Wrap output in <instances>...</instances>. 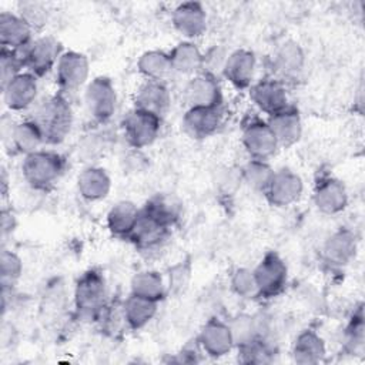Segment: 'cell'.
<instances>
[{"mask_svg":"<svg viewBox=\"0 0 365 365\" xmlns=\"http://www.w3.org/2000/svg\"><path fill=\"white\" fill-rule=\"evenodd\" d=\"M304 191L302 178L289 168H281L267 187L264 195L272 207H288L299 200Z\"/></svg>","mask_w":365,"mask_h":365,"instance_id":"obj_11","label":"cell"},{"mask_svg":"<svg viewBox=\"0 0 365 365\" xmlns=\"http://www.w3.org/2000/svg\"><path fill=\"white\" fill-rule=\"evenodd\" d=\"M234 346H241L251 342L255 338H259V328H258V317L240 314L228 322Z\"/></svg>","mask_w":365,"mask_h":365,"instance_id":"obj_34","label":"cell"},{"mask_svg":"<svg viewBox=\"0 0 365 365\" xmlns=\"http://www.w3.org/2000/svg\"><path fill=\"white\" fill-rule=\"evenodd\" d=\"M84 101L88 114L97 123L108 121L117 106V93L113 81L106 76L93 78L84 91Z\"/></svg>","mask_w":365,"mask_h":365,"instance_id":"obj_8","label":"cell"},{"mask_svg":"<svg viewBox=\"0 0 365 365\" xmlns=\"http://www.w3.org/2000/svg\"><path fill=\"white\" fill-rule=\"evenodd\" d=\"M88 58L78 51L61 53L56 66V83L61 94L80 90L88 80Z\"/></svg>","mask_w":365,"mask_h":365,"instance_id":"obj_9","label":"cell"},{"mask_svg":"<svg viewBox=\"0 0 365 365\" xmlns=\"http://www.w3.org/2000/svg\"><path fill=\"white\" fill-rule=\"evenodd\" d=\"M157 309V301H151L134 294H130L121 305L123 319L131 329L144 328L155 317Z\"/></svg>","mask_w":365,"mask_h":365,"instance_id":"obj_27","label":"cell"},{"mask_svg":"<svg viewBox=\"0 0 365 365\" xmlns=\"http://www.w3.org/2000/svg\"><path fill=\"white\" fill-rule=\"evenodd\" d=\"M184 100L188 108L221 106L222 93L217 77L204 71L194 76L184 88Z\"/></svg>","mask_w":365,"mask_h":365,"instance_id":"obj_13","label":"cell"},{"mask_svg":"<svg viewBox=\"0 0 365 365\" xmlns=\"http://www.w3.org/2000/svg\"><path fill=\"white\" fill-rule=\"evenodd\" d=\"M23 272V262L20 257L9 250L1 251L0 257V274H1V285L3 289L7 287H13Z\"/></svg>","mask_w":365,"mask_h":365,"instance_id":"obj_36","label":"cell"},{"mask_svg":"<svg viewBox=\"0 0 365 365\" xmlns=\"http://www.w3.org/2000/svg\"><path fill=\"white\" fill-rule=\"evenodd\" d=\"M30 120L41 131L44 144H60L73 125L71 106L61 93L48 96L36 104Z\"/></svg>","mask_w":365,"mask_h":365,"instance_id":"obj_2","label":"cell"},{"mask_svg":"<svg viewBox=\"0 0 365 365\" xmlns=\"http://www.w3.org/2000/svg\"><path fill=\"white\" fill-rule=\"evenodd\" d=\"M231 288L232 291L242 298L258 297V288L254 278L252 269L237 268L231 275Z\"/></svg>","mask_w":365,"mask_h":365,"instance_id":"obj_37","label":"cell"},{"mask_svg":"<svg viewBox=\"0 0 365 365\" xmlns=\"http://www.w3.org/2000/svg\"><path fill=\"white\" fill-rule=\"evenodd\" d=\"M241 141L250 157L255 160L267 161V158L274 155L279 147L268 123L257 117L248 120L242 125Z\"/></svg>","mask_w":365,"mask_h":365,"instance_id":"obj_10","label":"cell"},{"mask_svg":"<svg viewBox=\"0 0 365 365\" xmlns=\"http://www.w3.org/2000/svg\"><path fill=\"white\" fill-rule=\"evenodd\" d=\"M4 138H9L11 148L16 153H20L24 155L40 150V145L44 144L41 131L30 118L11 124Z\"/></svg>","mask_w":365,"mask_h":365,"instance_id":"obj_26","label":"cell"},{"mask_svg":"<svg viewBox=\"0 0 365 365\" xmlns=\"http://www.w3.org/2000/svg\"><path fill=\"white\" fill-rule=\"evenodd\" d=\"M171 106V96L163 81L145 80L137 90L134 107L151 113L160 118L165 115Z\"/></svg>","mask_w":365,"mask_h":365,"instance_id":"obj_22","label":"cell"},{"mask_svg":"<svg viewBox=\"0 0 365 365\" xmlns=\"http://www.w3.org/2000/svg\"><path fill=\"white\" fill-rule=\"evenodd\" d=\"M267 123L279 145L288 147L295 144L301 138L302 123L299 113L289 106L282 111L269 115Z\"/></svg>","mask_w":365,"mask_h":365,"instance_id":"obj_23","label":"cell"},{"mask_svg":"<svg viewBox=\"0 0 365 365\" xmlns=\"http://www.w3.org/2000/svg\"><path fill=\"white\" fill-rule=\"evenodd\" d=\"M305 66V54L295 41H287L274 54V73L281 78H295Z\"/></svg>","mask_w":365,"mask_h":365,"instance_id":"obj_25","label":"cell"},{"mask_svg":"<svg viewBox=\"0 0 365 365\" xmlns=\"http://www.w3.org/2000/svg\"><path fill=\"white\" fill-rule=\"evenodd\" d=\"M77 190L87 201L104 200L111 190V180L104 168L90 165L77 177Z\"/></svg>","mask_w":365,"mask_h":365,"instance_id":"obj_24","label":"cell"},{"mask_svg":"<svg viewBox=\"0 0 365 365\" xmlns=\"http://www.w3.org/2000/svg\"><path fill=\"white\" fill-rule=\"evenodd\" d=\"M107 297L106 279L100 271L88 269L84 272L74 288V305L81 318L97 319L103 311Z\"/></svg>","mask_w":365,"mask_h":365,"instance_id":"obj_4","label":"cell"},{"mask_svg":"<svg viewBox=\"0 0 365 365\" xmlns=\"http://www.w3.org/2000/svg\"><path fill=\"white\" fill-rule=\"evenodd\" d=\"M14 225H16L14 215H13L10 211L3 210V211H1V234H3V237H4L7 232L13 231V230H14Z\"/></svg>","mask_w":365,"mask_h":365,"instance_id":"obj_40","label":"cell"},{"mask_svg":"<svg viewBox=\"0 0 365 365\" xmlns=\"http://www.w3.org/2000/svg\"><path fill=\"white\" fill-rule=\"evenodd\" d=\"M222 104L212 107H192L185 111L181 125L190 137L207 138L217 133L222 124Z\"/></svg>","mask_w":365,"mask_h":365,"instance_id":"obj_12","label":"cell"},{"mask_svg":"<svg viewBox=\"0 0 365 365\" xmlns=\"http://www.w3.org/2000/svg\"><path fill=\"white\" fill-rule=\"evenodd\" d=\"M197 341L202 352L212 358L224 356L234 348V341L228 322H222L217 318L210 319L201 328Z\"/></svg>","mask_w":365,"mask_h":365,"instance_id":"obj_17","label":"cell"},{"mask_svg":"<svg viewBox=\"0 0 365 365\" xmlns=\"http://www.w3.org/2000/svg\"><path fill=\"white\" fill-rule=\"evenodd\" d=\"M131 292L134 295L160 302L165 295V285L161 275L155 271H141L131 278L130 284Z\"/></svg>","mask_w":365,"mask_h":365,"instance_id":"obj_32","label":"cell"},{"mask_svg":"<svg viewBox=\"0 0 365 365\" xmlns=\"http://www.w3.org/2000/svg\"><path fill=\"white\" fill-rule=\"evenodd\" d=\"M327 354L324 339L312 329L302 331L292 346V358L297 364L312 365L324 359Z\"/></svg>","mask_w":365,"mask_h":365,"instance_id":"obj_29","label":"cell"},{"mask_svg":"<svg viewBox=\"0 0 365 365\" xmlns=\"http://www.w3.org/2000/svg\"><path fill=\"white\" fill-rule=\"evenodd\" d=\"M171 70L180 74H195L202 70L204 54L190 40L178 43L170 53Z\"/></svg>","mask_w":365,"mask_h":365,"instance_id":"obj_30","label":"cell"},{"mask_svg":"<svg viewBox=\"0 0 365 365\" xmlns=\"http://www.w3.org/2000/svg\"><path fill=\"white\" fill-rule=\"evenodd\" d=\"M274 170L265 160H255L251 158L241 170V177L244 182H247L251 188L265 192L267 187L269 185L272 177H274Z\"/></svg>","mask_w":365,"mask_h":365,"instance_id":"obj_33","label":"cell"},{"mask_svg":"<svg viewBox=\"0 0 365 365\" xmlns=\"http://www.w3.org/2000/svg\"><path fill=\"white\" fill-rule=\"evenodd\" d=\"M137 70L145 80L163 81L173 71L170 54L163 50H148L140 56Z\"/></svg>","mask_w":365,"mask_h":365,"instance_id":"obj_31","label":"cell"},{"mask_svg":"<svg viewBox=\"0 0 365 365\" xmlns=\"http://www.w3.org/2000/svg\"><path fill=\"white\" fill-rule=\"evenodd\" d=\"M356 247L355 234L348 228H339L327 238L322 247V255L331 267H344L354 259Z\"/></svg>","mask_w":365,"mask_h":365,"instance_id":"obj_21","label":"cell"},{"mask_svg":"<svg viewBox=\"0 0 365 365\" xmlns=\"http://www.w3.org/2000/svg\"><path fill=\"white\" fill-rule=\"evenodd\" d=\"M4 104L11 111H21L33 106L37 97V77L29 71H21L13 77L3 88Z\"/></svg>","mask_w":365,"mask_h":365,"instance_id":"obj_15","label":"cell"},{"mask_svg":"<svg viewBox=\"0 0 365 365\" xmlns=\"http://www.w3.org/2000/svg\"><path fill=\"white\" fill-rule=\"evenodd\" d=\"M23 68L36 77H43L57 66L61 56V46L57 38L51 36H43L33 40L26 48L17 51Z\"/></svg>","mask_w":365,"mask_h":365,"instance_id":"obj_5","label":"cell"},{"mask_svg":"<svg viewBox=\"0 0 365 365\" xmlns=\"http://www.w3.org/2000/svg\"><path fill=\"white\" fill-rule=\"evenodd\" d=\"M23 63L17 51L1 48L0 51V77H1V88L19 73H21Z\"/></svg>","mask_w":365,"mask_h":365,"instance_id":"obj_38","label":"cell"},{"mask_svg":"<svg viewBox=\"0 0 365 365\" xmlns=\"http://www.w3.org/2000/svg\"><path fill=\"white\" fill-rule=\"evenodd\" d=\"M140 215V208L131 201H118L107 214V227L113 235L128 240Z\"/></svg>","mask_w":365,"mask_h":365,"instance_id":"obj_28","label":"cell"},{"mask_svg":"<svg viewBox=\"0 0 365 365\" xmlns=\"http://www.w3.org/2000/svg\"><path fill=\"white\" fill-rule=\"evenodd\" d=\"M121 128L124 138L133 148H144L158 137L161 118L134 107L124 115Z\"/></svg>","mask_w":365,"mask_h":365,"instance_id":"obj_6","label":"cell"},{"mask_svg":"<svg viewBox=\"0 0 365 365\" xmlns=\"http://www.w3.org/2000/svg\"><path fill=\"white\" fill-rule=\"evenodd\" d=\"M174 29L187 40L200 37L207 30V13L201 3L185 1L178 4L171 14Z\"/></svg>","mask_w":365,"mask_h":365,"instance_id":"obj_16","label":"cell"},{"mask_svg":"<svg viewBox=\"0 0 365 365\" xmlns=\"http://www.w3.org/2000/svg\"><path fill=\"white\" fill-rule=\"evenodd\" d=\"M33 29L20 16L9 11L0 14V43L1 48L11 51H21L31 41Z\"/></svg>","mask_w":365,"mask_h":365,"instance_id":"obj_18","label":"cell"},{"mask_svg":"<svg viewBox=\"0 0 365 365\" xmlns=\"http://www.w3.org/2000/svg\"><path fill=\"white\" fill-rule=\"evenodd\" d=\"M314 202L317 208L328 215L342 212L348 205V192L345 185L334 178H321L314 190Z\"/></svg>","mask_w":365,"mask_h":365,"instance_id":"obj_20","label":"cell"},{"mask_svg":"<svg viewBox=\"0 0 365 365\" xmlns=\"http://www.w3.org/2000/svg\"><path fill=\"white\" fill-rule=\"evenodd\" d=\"M250 97L255 107L269 115L277 114L288 107L285 86L278 78H264L251 87Z\"/></svg>","mask_w":365,"mask_h":365,"instance_id":"obj_14","label":"cell"},{"mask_svg":"<svg viewBox=\"0 0 365 365\" xmlns=\"http://www.w3.org/2000/svg\"><path fill=\"white\" fill-rule=\"evenodd\" d=\"M175 218V207L163 197H154L140 210L137 224L128 240L138 250L160 247L168 237Z\"/></svg>","mask_w":365,"mask_h":365,"instance_id":"obj_1","label":"cell"},{"mask_svg":"<svg viewBox=\"0 0 365 365\" xmlns=\"http://www.w3.org/2000/svg\"><path fill=\"white\" fill-rule=\"evenodd\" d=\"M20 16L34 30V27H37V26L44 23V20H46V10L38 3H23L20 6Z\"/></svg>","mask_w":365,"mask_h":365,"instance_id":"obj_39","label":"cell"},{"mask_svg":"<svg viewBox=\"0 0 365 365\" xmlns=\"http://www.w3.org/2000/svg\"><path fill=\"white\" fill-rule=\"evenodd\" d=\"M66 167L64 158L51 150H37L24 155L21 174L24 181L34 190L47 191L63 175Z\"/></svg>","mask_w":365,"mask_h":365,"instance_id":"obj_3","label":"cell"},{"mask_svg":"<svg viewBox=\"0 0 365 365\" xmlns=\"http://www.w3.org/2000/svg\"><path fill=\"white\" fill-rule=\"evenodd\" d=\"M255 67V54L247 48H238L227 56L221 73L235 88H247L254 80Z\"/></svg>","mask_w":365,"mask_h":365,"instance_id":"obj_19","label":"cell"},{"mask_svg":"<svg viewBox=\"0 0 365 365\" xmlns=\"http://www.w3.org/2000/svg\"><path fill=\"white\" fill-rule=\"evenodd\" d=\"M252 272L258 288V297L274 298L281 294L287 285L288 268L284 259L274 251L267 252Z\"/></svg>","mask_w":365,"mask_h":365,"instance_id":"obj_7","label":"cell"},{"mask_svg":"<svg viewBox=\"0 0 365 365\" xmlns=\"http://www.w3.org/2000/svg\"><path fill=\"white\" fill-rule=\"evenodd\" d=\"M364 312L362 305L354 312L345 329V349L349 354H361L364 349Z\"/></svg>","mask_w":365,"mask_h":365,"instance_id":"obj_35","label":"cell"}]
</instances>
